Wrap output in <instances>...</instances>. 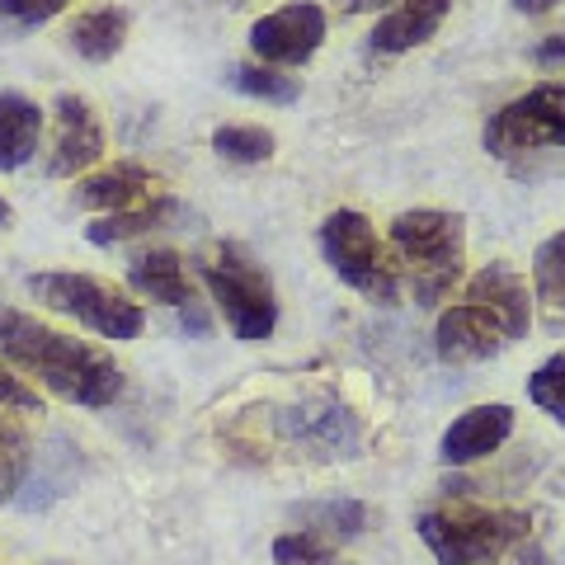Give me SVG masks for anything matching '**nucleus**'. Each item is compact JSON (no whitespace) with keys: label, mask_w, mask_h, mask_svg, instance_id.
<instances>
[{"label":"nucleus","mask_w":565,"mask_h":565,"mask_svg":"<svg viewBox=\"0 0 565 565\" xmlns=\"http://www.w3.org/2000/svg\"><path fill=\"white\" fill-rule=\"evenodd\" d=\"M392 245L401 250L405 269L415 282V302L434 307L467 264V226L457 212H438V207H415L401 212L392 222Z\"/></svg>","instance_id":"3"},{"label":"nucleus","mask_w":565,"mask_h":565,"mask_svg":"<svg viewBox=\"0 0 565 565\" xmlns=\"http://www.w3.org/2000/svg\"><path fill=\"white\" fill-rule=\"evenodd\" d=\"M128 24L132 20L122 6H104V10L81 14V20L66 29V43H71V52H81L85 62H109L114 52L128 43Z\"/></svg>","instance_id":"19"},{"label":"nucleus","mask_w":565,"mask_h":565,"mask_svg":"<svg viewBox=\"0 0 565 565\" xmlns=\"http://www.w3.org/2000/svg\"><path fill=\"white\" fill-rule=\"evenodd\" d=\"M39 137H43V109L24 95L6 90L0 95V174L29 166L39 156Z\"/></svg>","instance_id":"16"},{"label":"nucleus","mask_w":565,"mask_h":565,"mask_svg":"<svg viewBox=\"0 0 565 565\" xmlns=\"http://www.w3.org/2000/svg\"><path fill=\"white\" fill-rule=\"evenodd\" d=\"M199 274L207 282L212 302L222 307L226 326L236 330V340H245V344L269 340L274 326H278V297H274L269 274L250 259L245 245H232V241L212 245V250L199 259Z\"/></svg>","instance_id":"4"},{"label":"nucleus","mask_w":565,"mask_h":565,"mask_svg":"<svg viewBox=\"0 0 565 565\" xmlns=\"http://www.w3.org/2000/svg\"><path fill=\"white\" fill-rule=\"evenodd\" d=\"M542 147L565 151V85L556 81L533 85L523 99L504 104L486 122V151L500 156V161H514V156L542 151Z\"/></svg>","instance_id":"7"},{"label":"nucleus","mask_w":565,"mask_h":565,"mask_svg":"<svg viewBox=\"0 0 565 565\" xmlns=\"http://www.w3.org/2000/svg\"><path fill=\"white\" fill-rule=\"evenodd\" d=\"M212 151L236 166H259L274 156V132L264 128H217L212 132Z\"/></svg>","instance_id":"22"},{"label":"nucleus","mask_w":565,"mask_h":565,"mask_svg":"<svg viewBox=\"0 0 565 565\" xmlns=\"http://www.w3.org/2000/svg\"><path fill=\"white\" fill-rule=\"evenodd\" d=\"M0 226H10V203L0 199Z\"/></svg>","instance_id":"32"},{"label":"nucleus","mask_w":565,"mask_h":565,"mask_svg":"<svg viewBox=\"0 0 565 565\" xmlns=\"http://www.w3.org/2000/svg\"><path fill=\"white\" fill-rule=\"evenodd\" d=\"M321 43H326V10L311 6V0L264 14L250 29V52L264 66H302L316 57Z\"/></svg>","instance_id":"9"},{"label":"nucleus","mask_w":565,"mask_h":565,"mask_svg":"<svg viewBox=\"0 0 565 565\" xmlns=\"http://www.w3.org/2000/svg\"><path fill=\"white\" fill-rule=\"evenodd\" d=\"M533 307L552 334H565V232L546 236L533 255Z\"/></svg>","instance_id":"18"},{"label":"nucleus","mask_w":565,"mask_h":565,"mask_svg":"<svg viewBox=\"0 0 565 565\" xmlns=\"http://www.w3.org/2000/svg\"><path fill=\"white\" fill-rule=\"evenodd\" d=\"M24 471H29V438L10 419H0V500H10L24 486Z\"/></svg>","instance_id":"25"},{"label":"nucleus","mask_w":565,"mask_h":565,"mask_svg":"<svg viewBox=\"0 0 565 565\" xmlns=\"http://www.w3.org/2000/svg\"><path fill=\"white\" fill-rule=\"evenodd\" d=\"M278 429L292 448H302L307 457H321V462L353 457V448H359V419H353L349 405L330 401V396L288 405V411L278 415Z\"/></svg>","instance_id":"8"},{"label":"nucleus","mask_w":565,"mask_h":565,"mask_svg":"<svg viewBox=\"0 0 565 565\" xmlns=\"http://www.w3.org/2000/svg\"><path fill=\"white\" fill-rule=\"evenodd\" d=\"M0 411H39L43 415V405H39V392H29V386L20 377H10V373H0Z\"/></svg>","instance_id":"27"},{"label":"nucleus","mask_w":565,"mask_h":565,"mask_svg":"<svg viewBox=\"0 0 565 565\" xmlns=\"http://www.w3.org/2000/svg\"><path fill=\"white\" fill-rule=\"evenodd\" d=\"M448 6L452 0H401V6L373 29V47L377 52H411L419 43H429L438 33V24L448 20Z\"/></svg>","instance_id":"15"},{"label":"nucleus","mask_w":565,"mask_h":565,"mask_svg":"<svg viewBox=\"0 0 565 565\" xmlns=\"http://www.w3.org/2000/svg\"><path fill=\"white\" fill-rule=\"evenodd\" d=\"M274 565H344L334 546L316 533H282L274 542Z\"/></svg>","instance_id":"26"},{"label":"nucleus","mask_w":565,"mask_h":565,"mask_svg":"<svg viewBox=\"0 0 565 565\" xmlns=\"http://www.w3.org/2000/svg\"><path fill=\"white\" fill-rule=\"evenodd\" d=\"M0 359H10L20 373L39 377L47 392H57L71 405H85V411H104L122 396V367L109 353L14 307H0Z\"/></svg>","instance_id":"1"},{"label":"nucleus","mask_w":565,"mask_h":565,"mask_svg":"<svg viewBox=\"0 0 565 565\" xmlns=\"http://www.w3.org/2000/svg\"><path fill=\"white\" fill-rule=\"evenodd\" d=\"M29 292L39 297L47 311L76 316L81 326H90L104 340H137L141 326H147V311L90 274H33Z\"/></svg>","instance_id":"5"},{"label":"nucleus","mask_w":565,"mask_h":565,"mask_svg":"<svg viewBox=\"0 0 565 565\" xmlns=\"http://www.w3.org/2000/svg\"><path fill=\"white\" fill-rule=\"evenodd\" d=\"M382 6H392V0H340L344 14H367V10H382Z\"/></svg>","instance_id":"30"},{"label":"nucleus","mask_w":565,"mask_h":565,"mask_svg":"<svg viewBox=\"0 0 565 565\" xmlns=\"http://www.w3.org/2000/svg\"><path fill=\"white\" fill-rule=\"evenodd\" d=\"M128 282H132L141 297H151V302H161V307H174V311L193 302V282L184 274V259L174 255V250L137 255L132 269H128Z\"/></svg>","instance_id":"17"},{"label":"nucleus","mask_w":565,"mask_h":565,"mask_svg":"<svg viewBox=\"0 0 565 565\" xmlns=\"http://www.w3.org/2000/svg\"><path fill=\"white\" fill-rule=\"evenodd\" d=\"M509 344H519V340H514V330L504 326V316L490 311L481 297H471V292H467V302H457L438 316V359L444 363H481Z\"/></svg>","instance_id":"10"},{"label":"nucleus","mask_w":565,"mask_h":565,"mask_svg":"<svg viewBox=\"0 0 565 565\" xmlns=\"http://www.w3.org/2000/svg\"><path fill=\"white\" fill-rule=\"evenodd\" d=\"M321 250L330 259L334 278L349 282L353 292L373 297V302H382V307L396 302V292H401L396 269L386 264L373 222H367L363 212H353V207L330 212V217L321 222Z\"/></svg>","instance_id":"6"},{"label":"nucleus","mask_w":565,"mask_h":565,"mask_svg":"<svg viewBox=\"0 0 565 565\" xmlns=\"http://www.w3.org/2000/svg\"><path fill=\"white\" fill-rule=\"evenodd\" d=\"M174 222H189V207L166 199V193H156V199L137 203V207H122V212H109V217H99L85 226V236L95 245H118V241H132V236H147V232H166Z\"/></svg>","instance_id":"14"},{"label":"nucleus","mask_w":565,"mask_h":565,"mask_svg":"<svg viewBox=\"0 0 565 565\" xmlns=\"http://www.w3.org/2000/svg\"><path fill=\"white\" fill-rule=\"evenodd\" d=\"M297 519L307 523L302 533H316V537H359L367 527V509L359 500H321V504L297 509Z\"/></svg>","instance_id":"20"},{"label":"nucleus","mask_w":565,"mask_h":565,"mask_svg":"<svg viewBox=\"0 0 565 565\" xmlns=\"http://www.w3.org/2000/svg\"><path fill=\"white\" fill-rule=\"evenodd\" d=\"M419 537L438 556V565H494L527 537L533 519L523 509H476L448 504L419 514Z\"/></svg>","instance_id":"2"},{"label":"nucleus","mask_w":565,"mask_h":565,"mask_svg":"<svg viewBox=\"0 0 565 565\" xmlns=\"http://www.w3.org/2000/svg\"><path fill=\"white\" fill-rule=\"evenodd\" d=\"M523 565H546V561H542V556H533V561H523Z\"/></svg>","instance_id":"33"},{"label":"nucleus","mask_w":565,"mask_h":565,"mask_svg":"<svg viewBox=\"0 0 565 565\" xmlns=\"http://www.w3.org/2000/svg\"><path fill=\"white\" fill-rule=\"evenodd\" d=\"M52 114H57V137H52L47 174L52 180H66V174H81L85 166H95L104 156V122L95 118L90 99H81V95H57Z\"/></svg>","instance_id":"11"},{"label":"nucleus","mask_w":565,"mask_h":565,"mask_svg":"<svg viewBox=\"0 0 565 565\" xmlns=\"http://www.w3.org/2000/svg\"><path fill=\"white\" fill-rule=\"evenodd\" d=\"M565 62V33H556V39L537 43V66H561Z\"/></svg>","instance_id":"28"},{"label":"nucleus","mask_w":565,"mask_h":565,"mask_svg":"<svg viewBox=\"0 0 565 565\" xmlns=\"http://www.w3.org/2000/svg\"><path fill=\"white\" fill-rule=\"evenodd\" d=\"M509 434H514V411H509V405H471L467 415H457L448 424L444 444H438V457H444L448 467L481 462V457L504 448Z\"/></svg>","instance_id":"12"},{"label":"nucleus","mask_w":565,"mask_h":565,"mask_svg":"<svg viewBox=\"0 0 565 565\" xmlns=\"http://www.w3.org/2000/svg\"><path fill=\"white\" fill-rule=\"evenodd\" d=\"M226 81H232L241 95L264 99V104H297L302 99V81L282 76L278 66H232L226 71Z\"/></svg>","instance_id":"21"},{"label":"nucleus","mask_w":565,"mask_h":565,"mask_svg":"<svg viewBox=\"0 0 565 565\" xmlns=\"http://www.w3.org/2000/svg\"><path fill=\"white\" fill-rule=\"evenodd\" d=\"M66 6L71 0H0V33H6V39H20V33L57 20Z\"/></svg>","instance_id":"24"},{"label":"nucleus","mask_w":565,"mask_h":565,"mask_svg":"<svg viewBox=\"0 0 565 565\" xmlns=\"http://www.w3.org/2000/svg\"><path fill=\"white\" fill-rule=\"evenodd\" d=\"M156 189H161V180H156L151 170H141V166H114V170H99L90 174V180H81L76 184V199L81 207H109V212H122V207H137V203H147L156 199Z\"/></svg>","instance_id":"13"},{"label":"nucleus","mask_w":565,"mask_h":565,"mask_svg":"<svg viewBox=\"0 0 565 565\" xmlns=\"http://www.w3.org/2000/svg\"><path fill=\"white\" fill-rule=\"evenodd\" d=\"M552 6H556V0H514V10H519V14H546Z\"/></svg>","instance_id":"31"},{"label":"nucleus","mask_w":565,"mask_h":565,"mask_svg":"<svg viewBox=\"0 0 565 565\" xmlns=\"http://www.w3.org/2000/svg\"><path fill=\"white\" fill-rule=\"evenodd\" d=\"M180 321H184V330H193V334H207V316L199 311V302L180 307Z\"/></svg>","instance_id":"29"},{"label":"nucleus","mask_w":565,"mask_h":565,"mask_svg":"<svg viewBox=\"0 0 565 565\" xmlns=\"http://www.w3.org/2000/svg\"><path fill=\"white\" fill-rule=\"evenodd\" d=\"M527 396H533L537 411H546L565 429V353H552V359L527 377Z\"/></svg>","instance_id":"23"}]
</instances>
